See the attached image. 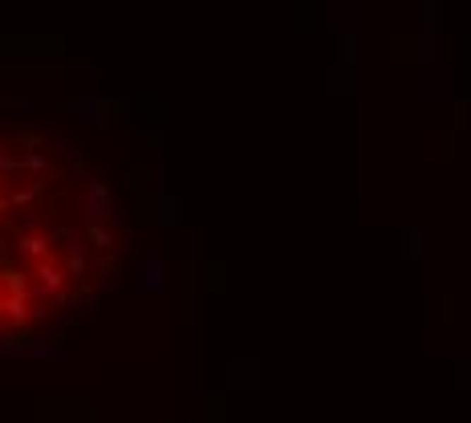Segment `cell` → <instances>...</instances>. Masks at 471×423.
Listing matches in <instances>:
<instances>
[{"mask_svg":"<svg viewBox=\"0 0 471 423\" xmlns=\"http://www.w3.org/2000/svg\"><path fill=\"white\" fill-rule=\"evenodd\" d=\"M4 208H8V199H4V195H0V212H4Z\"/></svg>","mask_w":471,"mask_h":423,"instance_id":"9a60e30c","label":"cell"},{"mask_svg":"<svg viewBox=\"0 0 471 423\" xmlns=\"http://www.w3.org/2000/svg\"><path fill=\"white\" fill-rule=\"evenodd\" d=\"M110 204H106V183L102 179H90L85 192L78 199V228L90 232V228H110Z\"/></svg>","mask_w":471,"mask_h":423,"instance_id":"6da1fadb","label":"cell"},{"mask_svg":"<svg viewBox=\"0 0 471 423\" xmlns=\"http://www.w3.org/2000/svg\"><path fill=\"white\" fill-rule=\"evenodd\" d=\"M130 289L138 293V297H162V293H167V260H162L159 248L143 257V265H138V277L130 281Z\"/></svg>","mask_w":471,"mask_h":423,"instance_id":"7a4b0ae2","label":"cell"},{"mask_svg":"<svg viewBox=\"0 0 471 423\" xmlns=\"http://www.w3.org/2000/svg\"><path fill=\"white\" fill-rule=\"evenodd\" d=\"M0 309L8 313V322H13V325H25V322H29V313H32V309L25 306V297H4V306H0Z\"/></svg>","mask_w":471,"mask_h":423,"instance_id":"8992f818","label":"cell"},{"mask_svg":"<svg viewBox=\"0 0 471 423\" xmlns=\"http://www.w3.org/2000/svg\"><path fill=\"white\" fill-rule=\"evenodd\" d=\"M29 354V342L20 338H0V358H25Z\"/></svg>","mask_w":471,"mask_h":423,"instance_id":"9c48e42d","label":"cell"},{"mask_svg":"<svg viewBox=\"0 0 471 423\" xmlns=\"http://www.w3.org/2000/svg\"><path fill=\"white\" fill-rule=\"evenodd\" d=\"M0 306H4V285H0Z\"/></svg>","mask_w":471,"mask_h":423,"instance_id":"2e32d148","label":"cell"},{"mask_svg":"<svg viewBox=\"0 0 471 423\" xmlns=\"http://www.w3.org/2000/svg\"><path fill=\"white\" fill-rule=\"evenodd\" d=\"M110 269V253H90V277L106 273Z\"/></svg>","mask_w":471,"mask_h":423,"instance_id":"7c38bea8","label":"cell"},{"mask_svg":"<svg viewBox=\"0 0 471 423\" xmlns=\"http://www.w3.org/2000/svg\"><path fill=\"white\" fill-rule=\"evenodd\" d=\"M29 281H32V277H25L20 269H4V285H8V297H25V293H29Z\"/></svg>","mask_w":471,"mask_h":423,"instance_id":"52a82bcc","label":"cell"},{"mask_svg":"<svg viewBox=\"0 0 471 423\" xmlns=\"http://www.w3.org/2000/svg\"><path fill=\"white\" fill-rule=\"evenodd\" d=\"M4 179H8V175H0V187H4Z\"/></svg>","mask_w":471,"mask_h":423,"instance_id":"e0dca14e","label":"cell"},{"mask_svg":"<svg viewBox=\"0 0 471 423\" xmlns=\"http://www.w3.org/2000/svg\"><path fill=\"white\" fill-rule=\"evenodd\" d=\"M20 146L25 151H41V134L37 130H20Z\"/></svg>","mask_w":471,"mask_h":423,"instance_id":"4fadbf2b","label":"cell"},{"mask_svg":"<svg viewBox=\"0 0 471 423\" xmlns=\"http://www.w3.org/2000/svg\"><path fill=\"white\" fill-rule=\"evenodd\" d=\"M49 244H53L49 236H37V232H25V236L16 241V253H20L25 260H45Z\"/></svg>","mask_w":471,"mask_h":423,"instance_id":"5b68a950","label":"cell"},{"mask_svg":"<svg viewBox=\"0 0 471 423\" xmlns=\"http://www.w3.org/2000/svg\"><path fill=\"white\" fill-rule=\"evenodd\" d=\"M73 110H78L85 122H90V118H94V122H106V114H102V102H85V98H81V102H73Z\"/></svg>","mask_w":471,"mask_h":423,"instance_id":"30bf717a","label":"cell"},{"mask_svg":"<svg viewBox=\"0 0 471 423\" xmlns=\"http://www.w3.org/2000/svg\"><path fill=\"white\" fill-rule=\"evenodd\" d=\"M110 244H114L110 228H90V248L94 253H110Z\"/></svg>","mask_w":471,"mask_h":423,"instance_id":"8fae6325","label":"cell"},{"mask_svg":"<svg viewBox=\"0 0 471 423\" xmlns=\"http://www.w3.org/2000/svg\"><path fill=\"white\" fill-rule=\"evenodd\" d=\"M37 281H41V285L53 293V301H57V297L65 293V281H69V273H65L61 265H53V260H41V265H37Z\"/></svg>","mask_w":471,"mask_h":423,"instance_id":"3957f363","label":"cell"},{"mask_svg":"<svg viewBox=\"0 0 471 423\" xmlns=\"http://www.w3.org/2000/svg\"><path fill=\"white\" fill-rule=\"evenodd\" d=\"M45 167H49V159L41 151H25L20 155V171H29V175H45Z\"/></svg>","mask_w":471,"mask_h":423,"instance_id":"ba28073f","label":"cell"},{"mask_svg":"<svg viewBox=\"0 0 471 423\" xmlns=\"http://www.w3.org/2000/svg\"><path fill=\"white\" fill-rule=\"evenodd\" d=\"M65 354V342L53 338V334H41V338L29 342V358H37V362H49V358Z\"/></svg>","mask_w":471,"mask_h":423,"instance_id":"277c9868","label":"cell"},{"mask_svg":"<svg viewBox=\"0 0 471 423\" xmlns=\"http://www.w3.org/2000/svg\"><path fill=\"white\" fill-rule=\"evenodd\" d=\"M162 224H171V228L179 224V204H175V199H167V212H162Z\"/></svg>","mask_w":471,"mask_h":423,"instance_id":"5bb4252c","label":"cell"}]
</instances>
